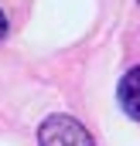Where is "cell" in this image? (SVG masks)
Returning <instances> with one entry per match:
<instances>
[{
    "label": "cell",
    "instance_id": "obj_2",
    "mask_svg": "<svg viewBox=\"0 0 140 146\" xmlns=\"http://www.w3.org/2000/svg\"><path fill=\"white\" fill-rule=\"evenodd\" d=\"M120 106L123 112L130 115V119H137L140 122V65L137 68H130V72L123 75V82H120Z\"/></svg>",
    "mask_w": 140,
    "mask_h": 146
},
{
    "label": "cell",
    "instance_id": "obj_1",
    "mask_svg": "<svg viewBox=\"0 0 140 146\" xmlns=\"http://www.w3.org/2000/svg\"><path fill=\"white\" fill-rule=\"evenodd\" d=\"M38 143L41 146H96L89 129L72 115H48L38 129Z\"/></svg>",
    "mask_w": 140,
    "mask_h": 146
},
{
    "label": "cell",
    "instance_id": "obj_3",
    "mask_svg": "<svg viewBox=\"0 0 140 146\" xmlns=\"http://www.w3.org/2000/svg\"><path fill=\"white\" fill-rule=\"evenodd\" d=\"M7 34V17H3V10H0V37Z\"/></svg>",
    "mask_w": 140,
    "mask_h": 146
}]
</instances>
